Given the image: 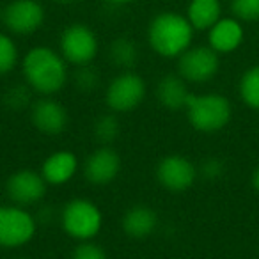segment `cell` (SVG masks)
Instances as JSON below:
<instances>
[{"instance_id":"1","label":"cell","mask_w":259,"mask_h":259,"mask_svg":"<svg viewBox=\"0 0 259 259\" xmlns=\"http://www.w3.org/2000/svg\"><path fill=\"white\" fill-rule=\"evenodd\" d=\"M27 83L41 96H54L68 82V62L48 47H36L22 61Z\"/></svg>"},{"instance_id":"2","label":"cell","mask_w":259,"mask_h":259,"mask_svg":"<svg viewBox=\"0 0 259 259\" xmlns=\"http://www.w3.org/2000/svg\"><path fill=\"white\" fill-rule=\"evenodd\" d=\"M194 30L187 16L172 11L160 13L149 23V47L162 57H180L190 48Z\"/></svg>"},{"instance_id":"3","label":"cell","mask_w":259,"mask_h":259,"mask_svg":"<svg viewBox=\"0 0 259 259\" xmlns=\"http://www.w3.org/2000/svg\"><path fill=\"white\" fill-rule=\"evenodd\" d=\"M187 117L192 128L202 134H215L231 121L233 108L226 96L220 94H192L187 101Z\"/></svg>"},{"instance_id":"4","label":"cell","mask_w":259,"mask_h":259,"mask_svg":"<svg viewBox=\"0 0 259 259\" xmlns=\"http://www.w3.org/2000/svg\"><path fill=\"white\" fill-rule=\"evenodd\" d=\"M61 224L68 236L80 241H89L101 231L103 215L93 201L76 197L68 201L62 208Z\"/></svg>"},{"instance_id":"5","label":"cell","mask_w":259,"mask_h":259,"mask_svg":"<svg viewBox=\"0 0 259 259\" xmlns=\"http://www.w3.org/2000/svg\"><path fill=\"white\" fill-rule=\"evenodd\" d=\"M148 87L141 75L124 71L117 75L105 91V101L114 112H132L144 101Z\"/></svg>"},{"instance_id":"6","label":"cell","mask_w":259,"mask_h":259,"mask_svg":"<svg viewBox=\"0 0 259 259\" xmlns=\"http://www.w3.org/2000/svg\"><path fill=\"white\" fill-rule=\"evenodd\" d=\"M36 234V220L22 206H0V247L16 248Z\"/></svg>"},{"instance_id":"7","label":"cell","mask_w":259,"mask_h":259,"mask_svg":"<svg viewBox=\"0 0 259 259\" xmlns=\"http://www.w3.org/2000/svg\"><path fill=\"white\" fill-rule=\"evenodd\" d=\"M98 54L96 34L83 23H73L61 34V55L66 62L75 66H87Z\"/></svg>"},{"instance_id":"8","label":"cell","mask_w":259,"mask_h":259,"mask_svg":"<svg viewBox=\"0 0 259 259\" xmlns=\"http://www.w3.org/2000/svg\"><path fill=\"white\" fill-rule=\"evenodd\" d=\"M219 54L211 47H194L178 57V75L187 82L204 83L219 73Z\"/></svg>"},{"instance_id":"9","label":"cell","mask_w":259,"mask_h":259,"mask_svg":"<svg viewBox=\"0 0 259 259\" xmlns=\"http://www.w3.org/2000/svg\"><path fill=\"white\" fill-rule=\"evenodd\" d=\"M0 16L9 32L29 36L43 25L45 9L37 0H13L2 9Z\"/></svg>"},{"instance_id":"10","label":"cell","mask_w":259,"mask_h":259,"mask_svg":"<svg viewBox=\"0 0 259 259\" xmlns=\"http://www.w3.org/2000/svg\"><path fill=\"white\" fill-rule=\"evenodd\" d=\"M47 181L43 174L32 169H20L13 172L6 181V194L13 201V204L27 206L37 204L47 195Z\"/></svg>"},{"instance_id":"11","label":"cell","mask_w":259,"mask_h":259,"mask_svg":"<svg viewBox=\"0 0 259 259\" xmlns=\"http://www.w3.org/2000/svg\"><path fill=\"white\" fill-rule=\"evenodd\" d=\"M156 180L169 192H185L197 180V169L187 156L169 155L156 165Z\"/></svg>"},{"instance_id":"12","label":"cell","mask_w":259,"mask_h":259,"mask_svg":"<svg viewBox=\"0 0 259 259\" xmlns=\"http://www.w3.org/2000/svg\"><path fill=\"white\" fill-rule=\"evenodd\" d=\"M30 121H32L34 128L37 132L54 137V135H61L68 128L69 115L61 101L54 100L50 96H45L32 103Z\"/></svg>"},{"instance_id":"13","label":"cell","mask_w":259,"mask_h":259,"mask_svg":"<svg viewBox=\"0 0 259 259\" xmlns=\"http://www.w3.org/2000/svg\"><path fill=\"white\" fill-rule=\"evenodd\" d=\"M85 178L93 185H108L121 172V156L110 146L96 148L85 160Z\"/></svg>"},{"instance_id":"14","label":"cell","mask_w":259,"mask_h":259,"mask_svg":"<svg viewBox=\"0 0 259 259\" xmlns=\"http://www.w3.org/2000/svg\"><path fill=\"white\" fill-rule=\"evenodd\" d=\"M78 170V158L71 151H55L47 156L41 167L45 181L48 185H64Z\"/></svg>"},{"instance_id":"15","label":"cell","mask_w":259,"mask_h":259,"mask_svg":"<svg viewBox=\"0 0 259 259\" xmlns=\"http://www.w3.org/2000/svg\"><path fill=\"white\" fill-rule=\"evenodd\" d=\"M156 224H158V215H156V211L144 204L132 206V208L122 215V220H121L122 231H124L130 238H135V240H142V238L151 236L153 231L156 229Z\"/></svg>"},{"instance_id":"16","label":"cell","mask_w":259,"mask_h":259,"mask_svg":"<svg viewBox=\"0 0 259 259\" xmlns=\"http://www.w3.org/2000/svg\"><path fill=\"white\" fill-rule=\"evenodd\" d=\"M209 47L217 54H229L234 52L243 41V27L234 18H220L209 29Z\"/></svg>"},{"instance_id":"17","label":"cell","mask_w":259,"mask_h":259,"mask_svg":"<svg viewBox=\"0 0 259 259\" xmlns=\"http://www.w3.org/2000/svg\"><path fill=\"white\" fill-rule=\"evenodd\" d=\"M156 96L165 108L181 110V108L187 107L188 96H190L187 80L180 75H165L156 85Z\"/></svg>"},{"instance_id":"18","label":"cell","mask_w":259,"mask_h":259,"mask_svg":"<svg viewBox=\"0 0 259 259\" xmlns=\"http://www.w3.org/2000/svg\"><path fill=\"white\" fill-rule=\"evenodd\" d=\"M220 0H192L187 9V18L197 30H209L220 20Z\"/></svg>"},{"instance_id":"19","label":"cell","mask_w":259,"mask_h":259,"mask_svg":"<svg viewBox=\"0 0 259 259\" xmlns=\"http://www.w3.org/2000/svg\"><path fill=\"white\" fill-rule=\"evenodd\" d=\"M240 96L247 107L259 110V66L243 73L240 80Z\"/></svg>"},{"instance_id":"20","label":"cell","mask_w":259,"mask_h":259,"mask_svg":"<svg viewBox=\"0 0 259 259\" xmlns=\"http://www.w3.org/2000/svg\"><path fill=\"white\" fill-rule=\"evenodd\" d=\"M137 47L132 39L121 37L110 45V59L121 68H132L137 62Z\"/></svg>"},{"instance_id":"21","label":"cell","mask_w":259,"mask_h":259,"mask_svg":"<svg viewBox=\"0 0 259 259\" xmlns=\"http://www.w3.org/2000/svg\"><path fill=\"white\" fill-rule=\"evenodd\" d=\"M119 130L121 128H119V121L115 115H112V114L101 115V117L96 119V122H94V137L103 146H107L117 139Z\"/></svg>"},{"instance_id":"22","label":"cell","mask_w":259,"mask_h":259,"mask_svg":"<svg viewBox=\"0 0 259 259\" xmlns=\"http://www.w3.org/2000/svg\"><path fill=\"white\" fill-rule=\"evenodd\" d=\"M18 64V48L8 34L0 32V76L8 75Z\"/></svg>"},{"instance_id":"23","label":"cell","mask_w":259,"mask_h":259,"mask_svg":"<svg viewBox=\"0 0 259 259\" xmlns=\"http://www.w3.org/2000/svg\"><path fill=\"white\" fill-rule=\"evenodd\" d=\"M231 11L238 20L255 22L259 20V0H231Z\"/></svg>"},{"instance_id":"24","label":"cell","mask_w":259,"mask_h":259,"mask_svg":"<svg viewBox=\"0 0 259 259\" xmlns=\"http://www.w3.org/2000/svg\"><path fill=\"white\" fill-rule=\"evenodd\" d=\"M71 259H108V257H107V252L100 245L93 243V241H82L73 250Z\"/></svg>"},{"instance_id":"25","label":"cell","mask_w":259,"mask_h":259,"mask_svg":"<svg viewBox=\"0 0 259 259\" xmlns=\"http://www.w3.org/2000/svg\"><path fill=\"white\" fill-rule=\"evenodd\" d=\"M98 73L94 71L93 68L87 66H80L78 73H76V85L80 87L82 91H93L98 83Z\"/></svg>"},{"instance_id":"26","label":"cell","mask_w":259,"mask_h":259,"mask_svg":"<svg viewBox=\"0 0 259 259\" xmlns=\"http://www.w3.org/2000/svg\"><path fill=\"white\" fill-rule=\"evenodd\" d=\"M29 101V94H27L25 87H15V89H9L8 93V105L13 108H20Z\"/></svg>"},{"instance_id":"27","label":"cell","mask_w":259,"mask_h":259,"mask_svg":"<svg viewBox=\"0 0 259 259\" xmlns=\"http://www.w3.org/2000/svg\"><path fill=\"white\" fill-rule=\"evenodd\" d=\"M222 162L217 158H211V160H206V163L202 165V174L206 178H219L222 174Z\"/></svg>"},{"instance_id":"28","label":"cell","mask_w":259,"mask_h":259,"mask_svg":"<svg viewBox=\"0 0 259 259\" xmlns=\"http://www.w3.org/2000/svg\"><path fill=\"white\" fill-rule=\"evenodd\" d=\"M252 187L259 192V165L255 167V170L252 172Z\"/></svg>"},{"instance_id":"29","label":"cell","mask_w":259,"mask_h":259,"mask_svg":"<svg viewBox=\"0 0 259 259\" xmlns=\"http://www.w3.org/2000/svg\"><path fill=\"white\" fill-rule=\"evenodd\" d=\"M112 4H128V2H134V0H108Z\"/></svg>"},{"instance_id":"30","label":"cell","mask_w":259,"mask_h":259,"mask_svg":"<svg viewBox=\"0 0 259 259\" xmlns=\"http://www.w3.org/2000/svg\"><path fill=\"white\" fill-rule=\"evenodd\" d=\"M54 2H59V4H71V2H80V0H54Z\"/></svg>"}]
</instances>
